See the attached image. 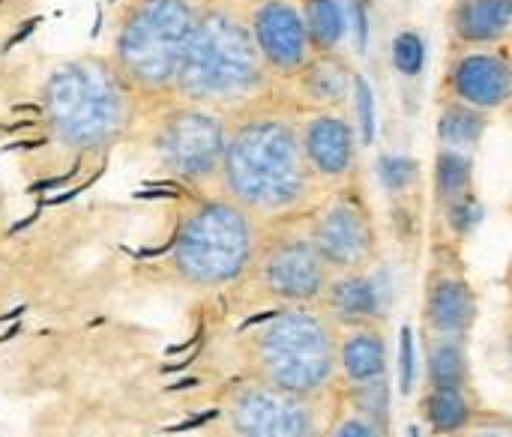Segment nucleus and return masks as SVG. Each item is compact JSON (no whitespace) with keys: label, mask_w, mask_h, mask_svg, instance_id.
Wrapping results in <instances>:
<instances>
[{"label":"nucleus","mask_w":512,"mask_h":437,"mask_svg":"<svg viewBox=\"0 0 512 437\" xmlns=\"http://www.w3.org/2000/svg\"><path fill=\"white\" fill-rule=\"evenodd\" d=\"M303 111L294 93L282 99L273 87L225 114L228 135L216 189L264 228L303 222L324 198L300 144Z\"/></svg>","instance_id":"1"},{"label":"nucleus","mask_w":512,"mask_h":437,"mask_svg":"<svg viewBox=\"0 0 512 437\" xmlns=\"http://www.w3.org/2000/svg\"><path fill=\"white\" fill-rule=\"evenodd\" d=\"M252 0H204L174 99L231 114L276 87L249 24Z\"/></svg>","instance_id":"2"},{"label":"nucleus","mask_w":512,"mask_h":437,"mask_svg":"<svg viewBox=\"0 0 512 437\" xmlns=\"http://www.w3.org/2000/svg\"><path fill=\"white\" fill-rule=\"evenodd\" d=\"M39 102L51 138L69 153L114 147L144 105L114 60L99 54L57 63L42 81Z\"/></svg>","instance_id":"3"},{"label":"nucleus","mask_w":512,"mask_h":437,"mask_svg":"<svg viewBox=\"0 0 512 437\" xmlns=\"http://www.w3.org/2000/svg\"><path fill=\"white\" fill-rule=\"evenodd\" d=\"M336 336L339 327L318 306L270 309L237 342L243 378L330 399L336 396Z\"/></svg>","instance_id":"4"},{"label":"nucleus","mask_w":512,"mask_h":437,"mask_svg":"<svg viewBox=\"0 0 512 437\" xmlns=\"http://www.w3.org/2000/svg\"><path fill=\"white\" fill-rule=\"evenodd\" d=\"M267 228L219 189L201 192L177 219L168 267L192 291L240 285L264 243Z\"/></svg>","instance_id":"5"},{"label":"nucleus","mask_w":512,"mask_h":437,"mask_svg":"<svg viewBox=\"0 0 512 437\" xmlns=\"http://www.w3.org/2000/svg\"><path fill=\"white\" fill-rule=\"evenodd\" d=\"M204 0H126L111 39V60L138 99L174 102L177 75Z\"/></svg>","instance_id":"6"},{"label":"nucleus","mask_w":512,"mask_h":437,"mask_svg":"<svg viewBox=\"0 0 512 437\" xmlns=\"http://www.w3.org/2000/svg\"><path fill=\"white\" fill-rule=\"evenodd\" d=\"M339 414V396L315 399L255 378L234 381L204 437H324Z\"/></svg>","instance_id":"7"},{"label":"nucleus","mask_w":512,"mask_h":437,"mask_svg":"<svg viewBox=\"0 0 512 437\" xmlns=\"http://www.w3.org/2000/svg\"><path fill=\"white\" fill-rule=\"evenodd\" d=\"M333 270L315 249L303 222H288L267 228L258 258L249 276L240 282L249 288L255 303L285 309V306H318Z\"/></svg>","instance_id":"8"},{"label":"nucleus","mask_w":512,"mask_h":437,"mask_svg":"<svg viewBox=\"0 0 512 437\" xmlns=\"http://www.w3.org/2000/svg\"><path fill=\"white\" fill-rule=\"evenodd\" d=\"M225 135H228L225 114L174 99L159 111L153 129V150L159 165L171 177H177L180 183L198 192H210L219 186Z\"/></svg>","instance_id":"9"},{"label":"nucleus","mask_w":512,"mask_h":437,"mask_svg":"<svg viewBox=\"0 0 512 437\" xmlns=\"http://www.w3.org/2000/svg\"><path fill=\"white\" fill-rule=\"evenodd\" d=\"M306 234L333 273L372 270L381 261V228L360 177L324 192L306 216Z\"/></svg>","instance_id":"10"},{"label":"nucleus","mask_w":512,"mask_h":437,"mask_svg":"<svg viewBox=\"0 0 512 437\" xmlns=\"http://www.w3.org/2000/svg\"><path fill=\"white\" fill-rule=\"evenodd\" d=\"M459 240L435 243L432 264L423 285L420 333L423 339H453L471 342V333L480 318V300L468 279L465 261L459 255Z\"/></svg>","instance_id":"11"},{"label":"nucleus","mask_w":512,"mask_h":437,"mask_svg":"<svg viewBox=\"0 0 512 437\" xmlns=\"http://www.w3.org/2000/svg\"><path fill=\"white\" fill-rule=\"evenodd\" d=\"M444 102L498 111L512 102V51L507 45H459L447 63Z\"/></svg>","instance_id":"12"},{"label":"nucleus","mask_w":512,"mask_h":437,"mask_svg":"<svg viewBox=\"0 0 512 437\" xmlns=\"http://www.w3.org/2000/svg\"><path fill=\"white\" fill-rule=\"evenodd\" d=\"M249 24L261 60L273 81H294L297 72L309 63L312 42L297 0H252Z\"/></svg>","instance_id":"13"},{"label":"nucleus","mask_w":512,"mask_h":437,"mask_svg":"<svg viewBox=\"0 0 512 437\" xmlns=\"http://www.w3.org/2000/svg\"><path fill=\"white\" fill-rule=\"evenodd\" d=\"M300 144L324 192L357 180L360 135L342 111H303Z\"/></svg>","instance_id":"14"},{"label":"nucleus","mask_w":512,"mask_h":437,"mask_svg":"<svg viewBox=\"0 0 512 437\" xmlns=\"http://www.w3.org/2000/svg\"><path fill=\"white\" fill-rule=\"evenodd\" d=\"M435 201L444 213V228L453 240H465L483 219V204L474 186V159L468 150L441 147L435 156Z\"/></svg>","instance_id":"15"},{"label":"nucleus","mask_w":512,"mask_h":437,"mask_svg":"<svg viewBox=\"0 0 512 437\" xmlns=\"http://www.w3.org/2000/svg\"><path fill=\"white\" fill-rule=\"evenodd\" d=\"M390 378L387 324L339 327L336 336V390Z\"/></svg>","instance_id":"16"},{"label":"nucleus","mask_w":512,"mask_h":437,"mask_svg":"<svg viewBox=\"0 0 512 437\" xmlns=\"http://www.w3.org/2000/svg\"><path fill=\"white\" fill-rule=\"evenodd\" d=\"M492 408L477 387H435L423 384L417 396V417L432 437H456L480 423Z\"/></svg>","instance_id":"17"},{"label":"nucleus","mask_w":512,"mask_h":437,"mask_svg":"<svg viewBox=\"0 0 512 437\" xmlns=\"http://www.w3.org/2000/svg\"><path fill=\"white\" fill-rule=\"evenodd\" d=\"M318 309L336 324V327H354V324H387L384 312V294L378 282L372 279V270L357 273H333L327 282V291L318 303Z\"/></svg>","instance_id":"18"},{"label":"nucleus","mask_w":512,"mask_h":437,"mask_svg":"<svg viewBox=\"0 0 512 437\" xmlns=\"http://www.w3.org/2000/svg\"><path fill=\"white\" fill-rule=\"evenodd\" d=\"M291 84L306 111H342L354 96V69L342 51H324L312 54Z\"/></svg>","instance_id":"19"},{"label":"nucleus","mask_w":512,"mask_h":437,"mask_svg":"<svg viewBox=\"0 0 512 437\" xmlns=\"http://www.w3.org/2000/svg\"><path fill=\"white\" fill-rule=\"evenodd\" d=\"M512 30V0H456L450 33L456 45H498Z\"/></svg>","instance_id":"20"},{"label":"nucleus","mask_w":512,"mask_h":437,"mask_svg":"<svg viewBox=\"0 0 512 437\" xmlns=\"http://www.w3.org/2000/svg\"><path fill=\"white\" fill-rule=\"evenodd\" d=\"M423 384L435 387H477L468 342L453 339H423Z\"/></svg>","instance_id":"21"},{"label":"nucleus","mask_w":512,"mask_h":437,"mask_svg":"<svg viewBox=\"0 0 512 437\" xmlns=\"http://www.w3.org/2000/svg\"><path fill=\"white\" fill-rule=\"evenodd\" d=\"M300 9H303L312 51L315 54L339 51L342 39L348 36L345 0H300Z\"/></svg>","instance_id":"22"},{"label":"nucleus","mask_w":512,"mask_h":437,"mask_svg":"<svg viewBox=\"0 0 512 437\" xmlns=\"http://www.w3.org/2000/svg\"><path fill=\"white\" fill-rule=\"evenodd\" d=\"M486 123H489V111L471 108L465 102H444V108L438 114V141H441V147L471 153L480 144Z\"/></svg>","instance_id":"23"},{"label":"nucleus","mask_w":512,"mask_h":437,"mask_svg":"<svg viewBox=\"0 0 512 437\" xmlns=\"http://www.w3.org/2000/svg\"><path fill=\"white\" fill-rule=\"evenodd\" d=\"M339 405L366 417L378 429L393 435V399H390V378H378L369 384H354V387H339L336 390Z\"/></svg>","instance_id":"24"},{"label":"nucleus","mask_w":512,"mask_h":437,"mask_svg":"<svg viewBox=\"0 0 512 437\" xmlns=\"http://www.w3.org/2000/svg\"><path fill=\"white\" fill-rule=\"evenodd\" d=\"M420 177V168L408 156H381L378 159V180L390 195H405L414 189Z\"/></svg>","instance_id":"25"},{"label":"nucleus","mask_w":512,"mask_h":437,"mask_svg":"<svg viewBox=\"0 0 512 437\" xmlns=\"http://www.w3.org/2000/svg\"><path fill=\"white\" fill-rule=\"evenodd\" d=\"M390 57H393L396 72H402V75H408V78L420 75V72H423V63H426V42H423V36H420L417 30H402V33L393 39Z\"/></svg>","instance_id":"26"},{"label":"nucleus","mask_w":512,"mask_h":437,"mask_svg":"<svg viewBox=\"0 0 512 437\" xmlns=\"http://www.w3.org/2000/svg\"><path fill=\"white\" fill-rule=\"evenodd\" d=\"M354 102H357V135L360 144H372L375 141V96L369 81L354 72Z\"/></svg>","instance_id":"27"},{"label":"nucleus","mask_w":512,"mask_h":437,"mask_svg":"<svg viewBox=\"0 0 512 437\" xmlns=\"http://www.w3.org/2000/svg\"><path fill=\"white\" fill-rule=\"evenodd\" d=\"M324 437H393L390 432H384V429H378L375 423H369L366 417H360V414H354V411H348V408H342L339 405V414L333 417V423H330V429L324 432Z\"/></svg>","instance_id":"28"},{"label":"nucleus","mask_w":512,"mask_h":437,"mask_svg":"<svg viewBox=\"0 0 512 437\" xmlns=\"http://www.w3.org/2000/svg\"><path fill=\"white\" fill-rule=\"evenodd\" d=\"M345 18H348V33L354 36V48H357V54H363L369 45V6H366V0H345Z\"/></svg>","instance_id":"29"},{"label":"nucleus","mask_w":512,"mask_h":437,"mask_svg":"<svg viewBox=\"0 0 512 437\" xmlns=\"http://www.w3.org/2000/svg\"><path fill=\"white\" fill-rule=\"evenodd\" d=\"M459 437H512V414L492 408L480 423H474Z\"/></svg>","instance_id":"30"},{"label":"nucleus","mask_w":512,"mask_h":437,"mask_svg":"<svg viewBox=\"0 0 512 437\" xmlns=\"http://www.w3.org/2000/svg\"><path fill=\"white\" fill-rule=\"evenodd\" d=\"M501 366H504V378L512 384V318H507L501 330Z\"/></svg>","instance_id":"31"},{"label":"nucleus","mask_w":512,"mask_h":437,"mask_svg":"<svg viewBox=\"0 0 512 437\" xmlns=\"http://www.w3.org/2000/svg\"><path fill=\"white\" fill-rule=\"evenodd\" d=\"M504 288H507V303H510V318H512V255L507 264V276H504Z\"/></svg>","instance_id":"32"},{"label":"nucleus","mask_w":512,"mask_h":437,"mask_svg":"<svg viewBox=\"0 0 512 437\" xmlns=\"http://www.w3.org/2000/svg\"><path fill=\"white\" fill-rule=\"evenodd\" d=\"M456 437H459V435H456Z\"/></svg>","instance_id":"33"}]
</instances>
